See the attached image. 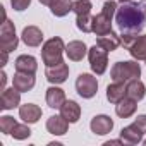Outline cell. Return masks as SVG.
Returning a JSON list of instances; mask_svg holds the SVG:
<instances>
[{
  "instance_id": "cell-1",
  "label": "cell",
  "mask_w": 146,
  "mask_h": 146,
  "mask_svg": "<svg viewBox=\"0 0 146 146\" xmlns=\"http://www.w3.org/2000/svg\"><path fill=\"white\" fill-rule=\"evenodd\" d=\"M115 23L120 35H139L146 24V14L139 4L125 2L115 12Z\"/></svg>"
},
{
  "instance_id": "cell-2",
  "label": "cell",
  "mask_w": 146,
  "mask_h": 146,
  "mask_svg": "<svg viewBox=\"0 0 146 146\" xmlns=\"http://www.w3.org/2000/svg\"><path fill=\"white\" fill-rule=\"evenodd\" d=\"M141 76V65L136 60H124V62H115L110 69V78L112 81L119 83H127L131 79H136Z\"/></svg>"
},
{
  "instance_id": "cell-3",
  "label": "cell",
  "mask_w": 146,
  "mask_h": 146,
  "mask_svg": "<svg viewBox=\"0 0 146 146\" xmlns=\"http://www.w3.org/2000/svg\"><path fill=\"white\" fill-rule=\"evenodd\" d=\"M65 52V45L62 41V38L53 36L50 40H46L41 46V60L43 64L48 65H55L62 62V53Z\"/></svg>"
},
{
  "instance_id": "cell-4",
  "label": "cell",
  "mask_w": 146,
  "mask_h": 146,
  "mask_svg": "<svg viewBox=\"0 0 146 146\" xmlns=\"http://www.w3.org/2000/svg\"><path fill=\"white\" fill-rule=\"evenodd\" d=\"M88 60H90L91 70L96 76H102L105 74V70L108 67V52L100 45H95L88 50Z\"/></svg>"
},
{
  "instance_id": "cell-5",
  "label": "cell",
  "mask_w": 146,
  "mask_h": 146,
  "mask_svg": "<svg viewBox=\"0 0 146 146\" xmlns=\"http://www.w3.org/2000/svg\"><path fill=\"white\" fill-rule=\"evenodd\" d=\"M76 91H78L79 96H83L86 100L93 98L96 95V91H98V81H96V78L93 74H88V72L79 74L78 79H76Z\"/></svg>"
},
{
  "instance_id": "cell-6",
  "label": "cell",
  "mask_w": 146,
  "mask_h": 146,
  "mask_svg": "<svg viewBox=\"0 0 146 146\" xmlns=\"http://www.w3.org/2000/svg\"><path fill=\"white\" fill-rule=\"evenodd\" d=\"M17 45H19V38L16 36V28L5 17V21L2 23V28H0V48L5 52H12L17 48Z\"/></svg>"
},
{
  "instance_id": "cell-7",
  "label": "cell",
  "mask_w": 146,
  "mask_h": 146,
  "mask_svg": "<svg viewBox=\"0 0 146 146\" xmlns=\"http://www.w3.org/2000/svg\"><path fill=\"white\" fill-rule=\"evenodd\" d=\"M45 78L48 83L52 84H62L67 81L69 78V65L62 60L60 64H55V65H48L45 69Z\"/></svg>"
},
{
  "instance_id": "cell-8",
  "label": "cell",
  "mask_w": 146,
  "mask_h": 146,
  "mask_svg": "<svg viewBox=\"0 0 146 146\" xmlns=\"http://www.w3.org/2000/svg\"><path fill=\"white\" fill-rule=\"evenodd\" d=\"M35 83H36L35 74H29V72H19V70H16V74L12 78V86L17 91H21V93L31 91L35 88Z\"/></svg>"
},
{
  "instance_id": "cell-9",
  "label": "cell",
  "mask_w": 146,
  "mask_h": 146,
  "mask_svg": "<svg viewBox=\"0 0 146 146\" xmlns=\"http://www.w3.org/2000/svg\"><path fill=\"white\" fill-rule=\"evenodd\" d=\"M90 129H91V132H95L98 136H105V134L112 132L113 120L108 115H103V113L102 115H95L91 119V122H90Z\"/></svg>"
},
{
  "instance_id": "cell-10",
  "label": "cell",
  "mask_w": 146,
  "mask_h": 146,
  "mask_svg": "<svg viewBox=\"0 0 146 146\" xmlns=\"http://www.w3.org/2000/svg\"><path fill=\"white\" fill-rule=\"evenodd\" d=\"M88 53V46L84 41H79V40H74V41H69L65 45V55L69 57V60L72 62H79L86 57Z\"/></svg>"
},
{
  "instance_id": "cell-11",
  "label": "cell",
  "mask_w": 146,
  "mask_h": 146,
  "mask_svg": "<svg viewBox=\"0 0 146 146\" xmlns=\"http://www.w3.org/2000/svg\"><path fill=\"white\" fill-rule=\"evenodd\" d=\"M112 19L113 17H108L107 14L100 12L96 16H93V23H91V33H95L96 36H102V35H107L112 31Z\"/></svg>"
},
{
  "instance_id": "cell-12",
  "label": "cell",
  "mask_w": 146,
  "mask_h": 146,
  "mask_svg": "<svg viewBox=\"0 0 146 146\" xmlns=\"http://www.w3.org/2000/svg\"><path fill=\"white\" fill-rule=\"evenodd\" d=\"M19 103H21V91H17L14 86L5 88L2 91V98H0V107H2V110H12V108L19 107Z\"/></svg>"
},
{
  "instance_id": "cell-13",
  "label": "cell",
  "mask_w": 146,
  "mask_h": 146,
  "mask_svg": "<svg viewBox=\"0 0 146 146\" xmlns=\"http://www.w3.org/2000/svg\"><path fill=\"white\" fill-rule=\"evenodd\" d=\"M41 108L35 103H24L19 107V117L26 122V124H36L41 119Z\"/></svg>"
},
{
  "instance_id": "cell-14",
  "label": "cell",
  "mask_w": 146,
  "mask_h": 146,
  "mask_svg": "<svg viewBox=\"0 0 146 146\" xmlns=\"http://www.w3.org/2000/svg\"><path fill=\"white\" fill-rule=\"evenodd\" d=\"M69 124L70 122L67 119H64L62 115H52L46 120V131L53 136H64L69 129Z\"/></svg>"
},
{
  "instance_id": "cell-15",
  "label": "cell",
  "mask_w": 146,
  "mask_h": 146,
  "mask_svg": "<svg viewBox=\"0 0 146 146\" xmlns=\"http://www.w3.org/2000/svg\"><path fill=\"white\" fill-rule=\"evenodd\" d=\"M58 110H60V115L64 119H67L70 124H76L79 120V117H81V107L74 100H65V103Z\"/></svg>"
},
{
  "instance_id": "cell-16",
  "label": "cell",
  "mask_w": 146,
  "mask_h": 146,
  "mask_svg": "<svg viewBox=\"0 0 146 146\" xmlns=\"http://www.w3.org/2000/svg\"><path fill=\"white\" fill-rule=\"evenodd\" d=\"M21 40H23L24 45H28V46H40L41 41H43V33H41V29L36 28V26H26V28L23 29Z\"/></svg>"
},
{
  "instance_id": "cell-17",
  "label": "cell",
  "mask_w": 146,
  "mask_h": 146,
  "mask_svg": "<svg viewBox=\"0 0 146 146\" xmlns=\"http://www.w3.org/2000/svg\"><path fill=\"white\" fill-rule=\"evenodd\" d=\"M45 100H46V105L50 108H60L64 103H65V93L62 88H58L57 84L55 86H50L46 90V95H45Z\"/></svg>"
},
{
  "instance_id": "cell-18",
  "label": "cell",
  "mask_w": 146,
  "mask_h": 146,
  "mask_svg": "<svg viewBox=\"0 0 146 146\" xmlns=\"http://www.w3.org/2000/svg\"><path fill=\"white\" fill-rule=\"evenodd\" d=\"M143 136H144V132L134 122L131 125H127V127H122V131H120V139L124 143H127V144H137V143H141Z\"/></svg>"
},
{
  "instance_id": "cell-19",
  "label": "cell",
  "mask_w": 146,
  "mask_h": 146,
  "mask_svg": "<svg viewBox=\"0 0 146 146\" xmlns=\"http://www.w3.org/2000/svg\"><path fill=\"white\" fill-rule=\"evenodd\" d=\"M136 108H137V102L132 100V98H129V96H124V98L115 105V113H117L120 119H129V117L134 115Z\"/></svg>"
},
{
  "instance_id": "cell-20",
  "label": "cell",
  "mask_w": 146,
  "mask_h": 146,
  "mask_svg": "<svg viewBox=\"0 0 146 146\" xmlns=\"http://www.w3.org/2000/svg\"><path fill=\"white\" fill-rule=\"evenodd\" d=\"M124 96H127V88H125V83H119V81H113L112 84L107 86V100L110 103H119Z\"/></svg>"
},
{
  "instance_id": "cell-21",
  "label": "cell",
  "mask_w": 146,
  "mask_h": 146,
  "mask_svg": "<svg viewBox=\"0 0 146 146\" xmlns=\"http://www.w3.org/2000/svg\"><path fill=\"white\" fill-rule=\"evenodd\" d=\"M96 45H100V46L105 48L107 52H113V50H117V48L122 45V41H120V36H119L117 33L110 31V33H107V35L98 36V38H96Z\"/></svg>"
},
{
  "instance_id": "cell-22",
  "label": "cell",
  "mask_w": 146,
  "mask_h": 146,
  "mask_svg": "<svg viewBox=\"0 0 146 146\" xmlns=\"http://www.w3.org/2000/svg\"><path fill=\"white\" fill-rule=\"evenodd\" d=\"M16 70L19 72H29V74H35L36 69H38V62L33 55H19L14 62Z\"/></svg>"
},
{
  "instance_id": "cell-23",
  "label": "cell",
  "mask_w": 146,
  "mask_h": 146,
  "mask_svg": "<svg viewBox=\"0 0 146 146\" xmlns=\"http://www.w3.org/2000/svg\"><path fill=\"white\" fill-rule=\"evenodd\" d=\"M125 88H127V96H129V98H132V100H136V102H139V100L144 98L146 88H144V83H143L139 78L127 81V83H125Z\"/></svg>"
},
{
  "instance_id": "cell-24",
  "label": "cell",
  "mask_w": 146,
  "mask_h": 146,
  "mask_svg": "<svg viewBox=\"0 0 146 146\" xmlns=\"http://www.w3.org/2000/svg\"><path fill=\"white\" fill-rule=\"evenodd\" d=\"M127 50L134 60H146V35L137 36Z\"/></svg>"
},
{
  "instance_id": "cell-25",
  "label": "cell",
  "mask_w": 146,
  "mask_h": 146,
  "mask_svg": "<svg viewBox=\"0 0 146 146\" xmlns=\"http://www.w3.org/2000/svg\"><path fill=\"white\" fill-rule=\"evenodd\" d=\"M72 9H74V2H72V0H57V2L50 7L52 14L55 17H65Z\"/></svg>"
},
{
  "instance_id": "cell-26",
  "label": "cell",
  "mask_w": 146,
  "mask_h": 146,
  "mask_svg": "<svg viewBox=\"0 0 146 146\" xmlns=\"http://www.w3.org/2000/svg\"><path fill=\"white\" fill-rule=\"evenodd\" d=\"M91 9H93L91 0H76L72 12L76 16H86V14H91Z\"/></svg>"
},
{
  "instance_id": "cell-27",
  "label": "cell",
  "mask_w": 146,
  "mask_h": 146,
  "mask_svg": "<svg viewBox=\"0 0 146 146\" xmlns=\"http://www.w3.org/2000/svg\"><path fill=\"white\" fill-rule=\"evenodd\" d=\"M91 23H93V16L86 14V16H76V26L79 31L83 33H91Z\"/></svg>"
},
{
  "instance_id": "cell-28",
  "label": "cell",
  "mask_w": 146,
  "mask_h": 146,
  "mask_svg": "<svg viewBox=\"0 0 146 146\" xmlns=\"http://www.w3.org/2000/svg\"><path fill=\"white\" fill-rule=\"evenodd\" d=\"M14 139H17V141H23V139H28L29 136H31V129H29V125L24 122V124H17L16 127H14V131H12V134H11Z\"/></svg>"
},
{
  "instance_id": "cell-29",
  "label": "cell",
  "mask_w": 146,
  "mask_h": 146,
  "mask_svg": "<svg viewBox=\"0 0 146 146\" xmlns=\"http://www.w3.org/2000/svg\"><path fill=\"white\" fill-rule=\"evenodd\" d=\"M16 125H17V122H16L14 117H11V115H2L0 117V131L4 134H12Z\"/></svg>"
},
{
  "instance_id": "cell-30",
  "label": "cell",
  "mask_w": 146,
  "mask_h": 146,
  "mask_svg": "<svg viewBox=\"0 0 146 146\" xmlns=\"http://www.w3.org/2000/svg\"><path fill=\"white\" fill-rule=\"evenodd\" d=\"M117 2H113V0H107V2L103 4V7H102V12L103 14H107L108 17H115V12H117Z\"/></svg>"
},
{
  "instance_id": "cell-31",
  "label": "cell",
  "mask_w": 146,
  "mask_h": 146,
  "mask_svg": "<svg viewBox=\"0 0 146 146\" xmlns=\"http://www.w3.org/2000/svg\"><path fill=\"white\" fill-rule=\"evenodd\" d=\"M29 4H31V0H11V5H12V9L14 11H26L28 7H29Z\"/></svg>"
},
{
  "instance_id": "cell-32",
  "label": "cell",
  "mask_w": 146,
  "mask_h": 146,
  "mask_svg": "<svg viewBox=\"0 0 146 146\" xmlns=\"http://www.w3.org/2000/svg\"><path fill=\"white\" fill-rule=\"evenodd\" d=\"M134 124H136L143 132H146V115H137V117L134 119Z\"/></svg>"
},
{
  "instance_id": "cell-33",
  "label": "cell",
  "mask_w": 146,
  "mask_h": 146,
  "mask_svg": "<svg viewBox=\"0 0 146 146\" xmlns=\"http://www.w3.org/2000/svg\"><path fill=\"white\" fill-rule=\"evenodd\" d=\"M0 78H2V79H0V88H2V91H4L5 90V83H7V74H5V72H2Z\"/></svg>"
},
{
  "instance_id": "cell-34",
  "label": "cell",
  "mask_w": 146,
  "mask_h": 146,
  "mask_svg": "<svg viewBox=\"0 0 146 146\" xmlns=\"http://www.w3.org/2000/svg\"><path fill=\"white\" fill-rule=\"evenodd\" d=\"M55 2H57V0H40V4H43V5H48V7H52Z\"/></svg>"
},
{
  "instance_id": "cell-35",
  "label": "cell",
  "mask_w": 146,
  "mask_h": 146,
  "mask_svg": "<svg viewBox=\"0 0 146 146\" xmlns=\"http://www.w3.org/2000/svg\"><path fill=\"white\" fill-rule=\"evenodd\" d=\"M122 143H124L122 139H113V141H107L105 146H110V144H122Z\"/></svg>"
},
{
  "instance_id": "cell-36",
  "label": "cell",
  "mask_w": 146,
  "mask_h": 146,
  "mask_svg": "<svg viewBox=\"0 0 146 146\" xmlns=\"http://www.w3.org/2000/svg\"><path fill=\"white\" fill-rule=\"evenodd\" d=\"M139 5H141V9H143V12L146 14V0H141V2H139Z\"/></svg>"
},
{
  "instance_id": "cell-37",
  "label": "cell",
  "mask_w": 146,
  "mask_h": 146,
  "mask_svg": "<svg viewBox=\"0 0 146 146\" xmlns=\"http://www.w3.org/2000/svg\"><path fill=\"white\" fill-rule=\"evenodd\" d=\"M119 2H122V4H125V2H132V0H119Z\"/></svg>"
},
{
  "instance_id": "cell-38",
  "label": "cell",
  "mask_w": 146,
  "mask_h": 146,
  "mask_svg": "<svg viewBox=\"0 0 146 146\" xmlns=\"http://www.w3.org/2000/svg\"><path fill=\"white\" fill-rule=\"evenodd\" d=\"M143 144H144V146H146V139H144V141H143Z\"/></svg>"
},
{
  "instance_id": "cell-39",
  "label": "cell",
  "mask_w": 146,
  "mask_h": 146,
  "mask_svg": "<svg viewBox=\"0 0 146 146\" xmlns=\"http://www.w3.org/2000/svg\"><path fill=\"white\" fill-rule=\"evenodd\" d=\"M144 62H146V60H144Z\"/></svg>"
}]
</instances>
